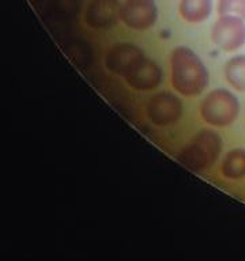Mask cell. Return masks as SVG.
<instances>
[{"mask_svg":"<svg viewBox=\"0 0 245 261\" xmlns=\"http://www.w3.org/2000/svg\"><path fill=\"white\" fill-rule=\"evenodd\" d=\"M172 85L180 94L195 97L208 85V71L193 50L179 46L172 52Z\"/></svg>","mask_w":245,"mask_h":261,"instance_id":"obj_1","label":"cell"},{"mask_svg":"<svg viewBox=\"0 0 245 261\" xmlns=\"http://www.w3.org/2000/svg\"><path fill=\"white\" fill-rule=\"evenodd\" d=\"M222 151L220 136L212 129H203L180 152L179 161L192 171H203L214 165Z\"/></svg>","mask_w":245,"mask_h":261,"instance_id":"obj_2","label":"cell"},{"mask_svg":"<svg viewBox=\"0 0 245 261\" xmlns=\"http://www.w3.org/2000/svg\"><path fill=\"white\" fill-rule=\"evenodd\" d=\"M200 114L210 125L224 128L236 121L240 114V103L236 95L229 90H214L202 102Z\"/></svg>","mask_w":245,"mask_h":261,"instance_id":"obj_3","label":"cell"},{"mask_svg":"<svg viewBox=\"0 0 245 261\" xmlns=\"http://www.w3.org/2000/svg\"><path fill=\"white\" fill-rule=\"evenodd\" d=\"M183 103L175 94L162 91L150 98L147 103V117L158 126H167L181 117Z\"/></svg>","mask_w":245,"mask_h":261,"instance_id":"obj_4","label":"cell"},{"mask_svg":"<svg viewBox=\"0 0 245 261\" xmlns=\"http://www.w3.org/2000/svg\"><path fill=\"white\" fill-rule=\"evenodd\" d=\"M214 44L226 52L240 49L245 44V22L236 16H220L212 28Z\"/></svg>","mask_w":245,"mask_h":261,"instance_id":"obj_5","label":"cell"},{"mask_svg":"<svg viewBox=\"0 0 245 261\" xmlns=\"http://www.w3.org/2000/svg\"><path fill=\"white\" fill-rule=\"evenodd\" d=\"M143 59L144 53L136 45L117 44L108 50L105 63L110 72L127 76Z\"/></svg>","mask_w":245,"mask_h":261,"instance_id":"obj_6","label":"cell"},{"mask_svg":"<svg viewBox=\"0 0 245 261\" xmlns=\"http://www.w3.org/2000/svg\"><path fill=\"white\" fill-rule=\"evenodd\" d=\"M121 20L131 29L147 30L157 20L154 0H126L121 6Z\"/></svg>","mask_w":245,"mask_h":261,"instance_id":"obj_7","label":"cell"},{"mask_svg":"<svg viewBox=\"0 0 245 261\" xmlns=\"http://www.w3.org/2000/svg\"><path fill=\"white\" fill-rule=\"evenodd\" d=\"M118 0H91L86 10V23L94 29L112 28L121 18Z\"/></svg>","mask_w":245,"mask_h":261,"instance_id":"obj_8","label":"cell"},{"mask_svg":"<svg viewBox=\"0 0 245 261\" xmlns=\"http://www.w3.org/2000/svg\"><path fill=\"white\" fill-rule=\"evenodd\" d=\"M126 77L127 83L135 90L147 91L158 87L162 81V71L151 59L144 57Z\"/></svg>","mask_w":245,"mask_h":261,"instance_id":"obj_9","label":"cell"},{"mask_svg":"<svg viewBox=\"0 0 245 261\" xmlns=\"http://www.w3.org/2000/svg\"><path fill=\"white\" fill-rule=\"evenodd\" d=\"M211 0H181L180 14L191 23L203 22L211 14Z\"/></svg>","mask_w":245,"mask_h":261,"instance_id":"obj_10","label":"cell"},{"mask_svg":"<svg viewBox=\"0 0 245 261\" xmlns=\"http://www.w3.org/2000/svg\"><path fill=\"white\" fill-rule=\"evenodd\" d=\"M220 171L225 178L240 179L245 177V150L244 148H234L225 155Z\"/></svg>","mask_w":245,"mask_h":261,"instance_id":"obj_11","label":"cell"},{"mask_svg":"<svg viewBox=\"0 0 245 261\" xmlns=\"http://www.w3.org/2000/svg\"><path fill=\"white\" fill-rule=\"evenodd\" d=\"M225 76L233 89L245 93V55L232 57L225 64Z\"/></svg>","mask_w":245,"mask_h":261,"instance_id":"obj_12","label":"cell"},{"mask_svg":"<svg viewBox=\"0 0 245 261\" xmlns=\"http://www.w3.org/2000/svg\"><path fill=\"white\" fill-rule=\"evenodd\" d=\"M218 14L245 20V0H218Z\"/></svg>","mask_w":245,"mask_h":261,"instance_id":"obj_13","label":"cell"}]
</instances>
